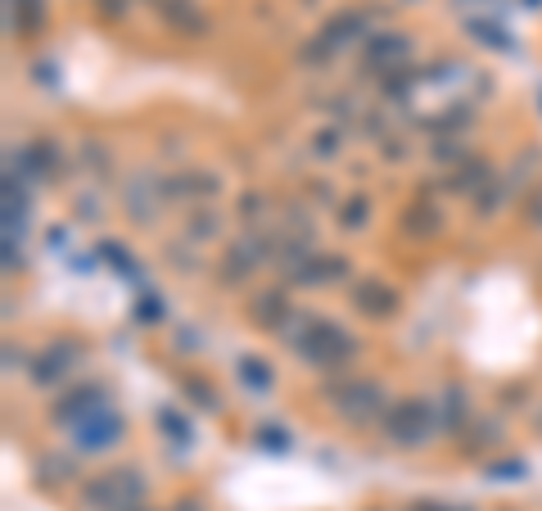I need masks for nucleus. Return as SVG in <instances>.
Segmentation results:
<instances>
[{
    "instance_id": "423d86ee",
    "label": "nucleus",
    "mask_w": 542,
    "mask_h": 511,
    "mask_svg": "<svg viewBox=\"0 0 542 511\" xmlns=\"http://www.w3.org/2000/svg\"><path fill=\"white\" fill-rule=\"evenodd\" d=\"M73 435H77V448H82V453H104V448H113L122 439V417L104 403L95 417H86L82 426L73 430Z\"/></svg>"
},
{
    "instance_id": "ddd939ff",
    "label": "nucleus",
    "mask_w": 542,
    "mask_h": 511,
    "mask_svg": "<svg viewBox=\"0 0 542 511\" xmlns=\"http://www.w3.org/2000/svg\"><path fill=\"white\" fill-rule=\"evenodd\" d=\"M362 28H366V19L362 14H335V19L326 23V32H321V46L330 50V55H335L339 46H348V41H362Z\"/></svg>"
},
{
    "instance_id": "f704fd0d",
    "label": "nucleus",
    "mask_w": 542,
    "mask_h": 511,
    "mask_svg": "<svg viewBox=\"0 0 542 511\" xmlns=\"http://www.w3.org/2000/svg\"><path fill=\"white\" fill-rule=\"evenodd\" d=\"M533 5H542V0H533Z\"/></svg>"
},
{
    "instance_id": "f03ea898",
    "label": "nucleus",
    "mask_w": 542,
    "mask_h": 511,
    "mask_svg": "<svg viewBox=\"0 0 542 511\" xmlns=\"http://www.w3.org/2000/svg\"><path fill=\"white\" fill-rule=\"evenodd\" d=\"M434 426H439V412L425 398H402L384 412V435H389L393 448H425Z\"/></svg>"
},
{
    "instance_id": "9b49d317",
    "label": "nucleus",
    "mask_w": 542,
    "mask_h": 511,
    "mask_svg": "<svg viewBox=\"0 0 542 511\" xmlns=\"http://www.w3.org/2000/svg\"><path fill=\"white\" fill-rule=\"evenodd\" d=\"M249 317L262 326V331H276L281 335V326L290 322V299H285V290H267V294H258V299L249 303Z\"/></svg>"
},
{
    "instance_id": "7c9ffc66",
    "label": "nucleus",
    "mask_w": 542,
    "mask_h": 511,
    "mask_svg": "<svg viewBox=\"0 0 542 511\" xmlns=\"http://www.w3.org/2000/svg\"><path fill=\"white\" fill-rule=\"evenodd\" d=\"M412 511H452V507H439V502H416Z\"/></svg>"
},
{
    "instance_id": "7ed1b4c3",
    "label": "nucleus",
    "mask_w": 542,
    "mask_h": 511,
    "mask_svg": "<svg viewBox=\"0 0 542 511\" xmlns=\"http://www.w3.org/2000/svg\"><path fill=\"white\" fill-rule=\"evenodd\" d=\"M145 475L141 471H109L95 475L91 484L82 489V507L86 511H131L145 502Z\"/></svg>"
},
{
    "instance_id": "20e7f679",
    "label": "nucleus",
    "mask_w": 542,
    "mask_h": 511,
    "mask_svg": "<svg viewBox=\"0 0 542 511\" xmlns=\"http://www.w3.org/2000/svg\"><path fill=\"white\" fill-rule=\"evenodd\" d=\"M335 407L344 421L366 426V421H375L384 412V389L375 380H344V389H335Z\"/></svg>"
},
{
    "instance_id": "c85d7f7f",
    "label": "nucleus",
    "mask_w": 542,
    "mask_h": 511,
    "mask_svg": "<svg viewBox=\"0 0 542 511\" xmlns=\"http://www.w3.org/2000/svg\"><path fill=\"white\" fill-rule=\"evenodd\" d=\"M335 145H339L335 132H321V136H317V154H321V159H330V154H335Z\"/></svg>"
},
{
    "instance_id": "2f4dec72",
    "label": "nucleus",
    "mask_w": 542,
    "mask_h": 511,
    "mask_svg": "<svg viewBox=\"0 0 542 511\" xmlns=\"http://www.w3.org/2000/svg\"><path fill=\"white\" fill-rule=\"evenodd\" d=\"M172 511H204V507H199V502H177Z\"/></svg>"
},
{
    "instance_id": "6e6552de",
    "label": "nucleus",
    "mask_w": 542,
    "mask_h": 511,
    "mask_svg": "<svg viewBox=\"0 0 542 511\" xmlns=\"http://www.w3.org/2000/svg\"><path fill=\"white\" fill-rule=\"evenodd\" d=\"M412 59V41L398 37V32H389V37H371V46H366V68H380V73H402V64Z\"/></svg>"
},
{
    "instance_id": "1a4fd4ad",
    "label": "nucleus",
    "mask_w": 542,
    "mask_h": 511,
    "mask_svg": "<svg viewBox=\"0 0 542 511\" xmlns=\"http://www.w3.org/2000/svg\"><path fill=\"white\" fill-rule=\"evenodd\" d=\"M100 407H104V389L100 385H82V389H73V394L55 407V421H59V426H68V430H77L86 417H95Z\"/></svg>"
},
{
    "instance_id": "4468645a",
    "label": "nucleus",
    "mask_w": 542,
    "mask_h": 511,
    "mask_svg": "<svg viewBox=\"0 0 542 511\" xmlns=\"http://www.w3.org/2000/svg\"><path fill=\"white\" fill-rule=\"evenodd\" d=\"M154 5H159V14L177 32H199V28H204V19H199V5H190V0H154Z\"/></svg>"
},
{
    "instance_id": "0eeeda50",
    "label": "nucleus",
    "mask_w": 542,
    "mask_h": 511,
    "mask_svg": "<svg viewBox=\"0 0 542 511\" xmlns=\"http://www.w3.org/2000/svg\"><path fill=\"white\" fill-rule=\"evenodd\" d=\"M271 258L267 236H244L240 245L226 249V263H222V281H249L262 263Z\"/></svg>"
},
{
    "instance_id": "c756f323",
    "label": "nucleus",
    "mask_w": 542,
    "mask_h": 511,
    "mask_svg": "<svg viewBox=\"0 0 542 511\" xmlns=\"http://www.w3.org/2000/svg\"><path fill=\"white\" fill-rule=\"evenodd\" d=\"M529 218H533V227H542V190L529 199Z\"/></svg>"
},
{
    "instance_id": "bb28decb",
    "label": "nucleus",
    "mask_w": 542,
    "mask_h": 511,
    "mask_svg": "<svg viewBox=\"0 0 542 511\" xmlns=\"http://www.w3.org/2000/svg\"><path fill=\"white\" fill-rule=\"evenodd\" d=\"M190 236H195V240H208V236H217V222H213V218H208V213H204V218H195V222H190Z\"/></svg>"
},
{
    "instance_id": "a878e982",
    "label": "nucleus",
    "mask_w": 542,
    "mask_h": 511,
    "mask_svg": "<svg viewBox=\"0 0 542 511\" xmlns=\"http://www.w3.org/2000/svg\"><path fill=\"white\" fill-rule=\"evenodd\" d=\"M186 394L199 398V407H208V412H217V394L208 385H199V380H186Z\"/></svg>"
},
{
    "instance_id": "5701e85b",
    "label": "nucleus",
    "mask_w": 542,
    "mask_h": 511,
    "mask_svg": "<svg viewBox=\"0 0 542 511\" xmlns=\"http://www.w3.org/2000/svg\"><path fill=\"white\" fill-rule=\"evenodd\" d=\"M258 444L271 448V453H290V435H285L281 426H262L258 430Z\"/></svg>"
},
{
    "instance_id": "f3484780",
    "label": "nucleus",
    "mask_w": 542,
    "mask_h": 511,
    "mask_svg": "<svg viewBox=\"0 0 542 511\" xmlns=\"http://www.w3.org/2000/svg\"><path fill=\"white\" fill-rule=\"evenodd\" d=\"M217 181L208 172H190V177H177L168 181V199H190V195H213Z\"/></svg>"
},
{
    "instance_id": "a211bd4d",
    "label": "nucleus",
    "mask_w": 542,
    "mask_h": 511,
    "mask_svg": "<svg viewBox=\"0 0 542 511\" xmlns=\"http://www.w3.org/2000/svg\"><path fill=\"white\" fill-rule=\"evenodd\" d=\"M366 218H371V199H366V195H348L344 204H339V227L362 231Z\"/></svg>"
},
{
    "instance_id": "f257e3e1",
    "label": "nucleus",
    "mask_w": 542,
    "mask_h": 511,
    "mask_svg": "<svg viewBox=\"0 0 542 511\" xmlns=\"http://www.w3.org/2000/svg\"><path fill=\"white\" fill-rule=\"evenodd\" d=\"M294 353H299L303 362H312V367L321 371H339L348 367V358L357 353V340L344 331V326L326 322V317H303V331L290 335Z\"/></svg>"
},
{
    "instance_id": "4be33fe9",
    "label": "nucleus",
    "mask_w": 542,
    "mask_h": 511,
    "mask_svg": "<svg viewBox=\"0 0 542 511\" xmlns=\"http://www.w3.org/2000/svg\"><path fill=\"white\" fill-rule=\"evenodd\" d=\"M470 32H475L484 46H493V50H511V37H506L497 23H484V19H470Z\"/></svg>"
},
{
    "instance_id": "72a5a7b5",
    "label": "nucleus",
    "mask_w": 542,
    "mask_h": 511,
    "mask_svg": "<svg viewBox=\"0 0 542 511\" xmlns=\"http://www.w3.org/2000/svg\"><path fill=\"white\" fill-rule=\"evenodd\" d=\"M452 511H470V507H452Z\"/></svg>"
},
{
    "instance_id": "aec40b11",
    "label": "nucleus",
    "mask_w": 542,
    "mask_h": 511,
    "mask_svg": "<svg viewBox=\"0 0 542 511\" xmlns=\"http://www.w3.org/2000/svg\"><path fill=\"white\" fill-rule=\"evenodd\" d=\"M159 430H163V435H172V444H177V448H186L190 439H195L190 421L181 417V412H172V407H163V412H159Z\"/></svg>"
},
{
    "instance_id": "b1692460",
    "label": "nucleus",
    "mask_w": 542,
    "mask_h": 511,
    "mask_svg": "<svg viewBox=\"0 0 542 511\" xmlns=\"http://www.w3.org/2000/svg\"><path fill=\"white\" fill-rule=\"evenodd\" d=\"M529 475V466L524 462H497V466H488V480H524Z\"/></svg>"
},
{
    "instance_id": "6ab92c4d",
    "label": "nucleus",
    "mask_w": 542,
    "mask_h": 511,
    "mask_svg": "<svg viewBox=\"0 0 542 511\" xmlns=\"http://www.w3.org/2000/svg\"><path fill=\"white\" fill-rule=\"evenodd\" d=\"M235 371H240V380L249 389H258V394H267V389H271V367L262 358H240V362H235Z\"/></svg>"
},
{
    "instance_id": "2eb2a0df",
    "label": "nucleus",
    "mask_w": 542,
    "mask_h": 511,
    "mask_svg": "<svg viewBox=\"0 0 542 511\" xmlns=\"http://www.w3.org/2000/svg\"><path fill=\"white\" fill-rule=\"evenodd\" d=\"M10 19H14V28L19 32H41L46 28V5H41V0H14Z\"/></svg>"
},
{
    "instance_id": "39448f33",
    "label": "nucleus",
    "mask_w": 542,
    "mask_h": 511,
    "mask_svg": "<svg viewBox=\"0 0 542 511\" xmlns=\"http://www.w3.org/2000/svg\"><path fill=\"white\" fill-rule=\"evenodd\" d=\"M163 199H168V186H154L150 172H136L122 186V204H127L131 222H141V227H154V218L163 213Z\"/></svg>"
},
{
    "instance_id": "f8f14e48",
    "label": "nucleus",
    "mask_w": 542,
    "mask_h": 511,
    "mask_svg": "<svg viewBox=\"0 0 542 511\" xmlns=\"http://www.w3.org/2000/svg\"><path fill=\"white\" fill-rule=\"evenodd\" d=\"M353 303L362 308L366 317H389L393 308H398V294H393L389 285H380V281H362L357 285V294H353Z\"/></svg>"
},
{
    "instance_id": "dca6fc26",
    "label": "nucleus",
    "mask_w": 542,
    "mask_h": 511,
    "mask_svg": "<svg viewBox=\"0 0 542 511\" xmlns=\"http://www.w3.org/2000/svg\"><path fill=\"white\" fill-rule=\"evenodd\" d=\"M461 421H466V389L448 385V389H443V407H439V426L461 430Z\"/></svg>"
},
{
    "instance_id": "cd10ccee",
    "label": "nucleus",
    "mask_w": 542,
    "mask_h": 511,
    "mask_svg": "<svg viewBox=\"0 0 542 511\" xmlns=\"http://www.w3.org/2000/svg\"><path fill=\"white\" fill-rule=\"evenodd\" d=\"M95 5H100L104 19H122L127 14V0H95Z\"/></svg>"
},
{
    "instance_id": "393cba45",
    "label": "nucleus",
    "mask_w": 542,
    "mask_h": 511,
    "mask_svg": "<svg viewBox=\"0 0 542 511\" xmlns=\"http://www.w3.org/2000/svg\"><path fill=\"white\" fill-rule=\"evenodd\" d=\"M100 254H104V258H109V263H113V267H118V272H127V276H131V272H136V263H131V254H122V249H118V245H113V240H104V245H100Z\"/></svg>"
},
{
    "instance_id": "9d476101",
    "label": "nucleus",
    "mask_w": 542,
    "mask_h": 511,
    "mask_svg": "<svg viewBox=\"0 0 542 511\" xmlns=\"http://www.w3.org/2000/svg\"><path fill=\"white\" fill-rule=\"evenodd\" d=\"M82 358V349H77L73 340H64L59 344V349H46L37 358V371H32V380H37V385H55V380H64L68 371H73V362Z\"/></svg>"
},
{
    "instance_id": "473e14b6",
    "label": "nucleus",
    "mask_w": 542,
    "mask_h": 511,
    "mask_svg": "<svg viewBox=\"0 0 542 511\" xmlns=\"http://www.w3.org/2000/svg\"><path fill=\"white\" fill-rule=\"evenodd\" d=\"M131 511H145V502H141V507H131Z\"/></svg>"
},
{
    "instance_id": "412c9836",
    "label": "nucleus",
    "mask_w": 542,
    "mask_h": 511,
    "mask_svg": "<svg viewBox=\"0 0 542 511\" xmlns=\"http://www.w3.org/2000/svg\"><path fill=\"white\" fill-rule=\"evenodd\" d=\"M37 471H41V484H68L73 480V466H68L64 457H41Z\"/></svg>"
}]
</instances>
